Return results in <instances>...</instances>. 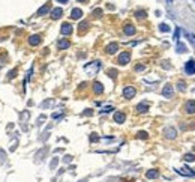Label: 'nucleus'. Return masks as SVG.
<instances>
[{
    "label": "nucleus",
    "mask_w": 195,
    "mask_h": 182,
    "mask_svg": "<svg viewBox=\"0 0 195 182\" xmlns=\"http://www.w3.org/2000/svg\"><path fill=\"white\" fill-rule=\"evenodd\" d=\"M129 60H131V54H129V51H123V53L119 56V59H117V62H119L120 65H126Z\"/></svg>",
    "instance_id": "7ed1b4c3"
},
{
    "label": "nucleus",
    "mask_w": 195,
    "mask_h": 182,
    "mask_svg": "<svg viewBox=\"0 0 195 182\" xmlns=\"http://www.w3.org/2000/svg\"><path fill=\"white\" fill-rule=\"evenodd\" d=\"M98 139H99V137H98V136H92V137H90V140H92V142H96Z\"/></svg>",
    "instance_id": "c756f323"
},
{
    "label": "nucleus",
    "mask_w": 195,
    "mask_h": 182,
    "mask_svg": "<svg viewBox=\"0 0 195 182\" xmlns=\"http://www.w3.org/2000/svg\"><path fill=\"white\" fill-rule=\"evenodd\" d=\"M138 137H140V139H147L149 136H147L146 131H140V133H138Z\"/></svg>",
    "instance_id": "393cba45"
},
{
    "label": "nucleus",
    "mask_w": 195,
    "mask_h": 182,
    "mask_svg": "<svg viewBox=\"0 0 195 182\" xmlns=\"http://www.w3.org/2000/svg\"><path fill=\"white\" fill-rule=\"evenodd\" d=\"M125 33H126V35H134V33H135V27H134L132 24H126V26H125Z\"/></svg>",
    "instance_id": "6ab92c4d"
},
{
    "label": "nucleus",
    "mask_w": 195,
    "mask_h": 182,
    "mask_svg": "<svg viewBox=\"0 0 195 182\" xmlns=\"http://www.w3.org/2000/svg\"><path fill=\"white\" fill-rule=\"evenodd\" d=\"M185 161H195V155H192V154H186V155H185Z\"/></svg>",
    "instance_id": "4be33fe9"
},
{
    "label": "nucleus",
    "mask_w": 195,
    "mask_h": 182,
    "mask_svg": "<svg viewBox=\"0 0 195 182\" xmlns=\"http://www.w3.org/2000/svg\"><path fill=\"white\" fill-rule=\"evenodd\" d=\"M164 134H165L167 139H176V137H177V131H176L173 127H167V128L164 130Z\"/></svg>",
    "instance_id": "20e7f679"
},
{
    "label": "nucleus",
    "mask_w": 195,
    "mask_h": 182,
    "mask_svg": "<svg viewBox=\"0 0 195 182\" xmlns=\"http://www.w3.org/2000/svg\"><path fill=\"white\" fill-rule=\"evenodd\" d=\"M188 36H189V39H191V42H192V44H195V36H194L192 33H189Z\"/></svg>",
    "instance_id": "cd10ccee"
},
{
    "label": "nucleus",
    "mask_w": 195,
    "mask_h": 182,
    "mask_svg": "<svg viewBox=\"0 0 195 182\" xmlns=\"http://www.w3.org/2000/svg\"><path fill=\"white\" fill-rule=\"evenodd\" d=\"M57 2H60V3H68L69 0H57Z\"/></svg>",
    "instance_id": "7c9ffc66"
},
{
    "label": "nucleus",
    "mask_w": 195,
    "mask_h": 182,
    "mask_svg": "<svg viewBox=\"0 0 195 182\" xmlns=\"http://www.w3.org/2000/svg\"><path fill=\"white\" fill-rule=\"evenodd\" d=\"M78 2H86V0H78Z\"/></svg>",
    "instance_id": "473e14b6"
},
{
    "label": "nucleus",
    "mask_w": 195,
    "mask_h": 182,
    "mask_svg": "<svg viewBox=\"0 0 195 182\" xmlns=\"http://www.w3.org/2000/svg\"><path fill=\"white\" fill-rule=\"evenodd\" d=\"M185 112L189 113V115L195 113V101H188V103L185 104Z\"/></svg>",
    "instance_id": "0eeeda50"
},
{
    "label": "nucleus",
    "mask_w": 195,
    "mask_h": 182,
    "mask_svg": "<svg viewBox=\"0 0 195 182\" xmlns=\"http://www.w3.org/2000/svg\"><path fill=\"white\" fill-rule=\"evenodd\" d=\"M137 110H138L140 113H146V112L149 110V104H147V103H141V104L137 106Z\"/></svg>",
    "instance_id": "f3484780"
},
{
    "label": "nucleus",
    "mask_w": 195,
    "mask_h": 182,
    "mask_svg": "<svg viewBox=\"0 0 195 182\" xmlns=\"http://www.w3.org/2000/svg\"><path fill=\"white\" fill-rule=\"evenodd\" d=\"M62 14H63V11H62L60 8H56V9L51 11V17H53L54 20H59V18L62 17Z\"/></svg>",
    "instance_id": "ddd939ff"
},
{
    "label": "nucleus",
    "mask_w": 195,
    "mask_h": 182,
    "mask_svg": "<svg viewBox=\"0 0 195 182\" xmlns=\"http://www.w3.org/2000/svg\"><path fill=\"white\" fill-rule=\"evenodd\" d=\"M173 94H174L173 86H171V84H167V86L164 87V90H162V95H164L165 98H171V97H173Z\"/></svg>",
    "instance_id": "423d86ee"
},
{
    "label": "nucleus",
    "mask_w": 195,
    "mask_h": 182,
    "mask_svg": "<svg viewBox=\"0 0 195 182\" xmlns=\"http://www.w3.org/2000/svg\"><path fill=\"white\" fill-rule=\"evenodd\" d=\"M135 94H137V90H135L132 86H126V87L123 89V97H125L126 100L134 98V97H135Z\"/></svg>",
    "instance_id": "f257e3e1"
},
{
    "label": "nucleus",
    "mask_w": 195,
    "mask_h": 182,
    "mask_svg": "<svg viewBox=\"0 0 195 182\" xmlns=\"http://www.w3.org/2000/svg\"><path fill=\"white\" fill-rule=\"evenodd\" d=\"M159 30H161V32H164V33H167V32H170V26L162 23V24H159Z\"/></svg>",
    "instance_id": "412c9836"
},
{
    "label": "nucleus",
    "mask_w": 195,
    "mask_h": 182,
    "mask_svg": "<svg viewBox=\"0 0 195 182\" xmlns=\"http://www.w3.org/2000/svg\"><path fill=\"white\" fill-rule=\"evenodd\" d=\"M177 172H179L180 175H185V176H192V178L195 176V172H192L191 169H186V167H185V169H180V170H177Z\"/></svg>",
    "instance_id": "2eb2a0df"
},
{
    "label": "nucleus",
    "mask_w": 195,
    "mask_h": 182,
    "mask_svg": "<svg viewBox=\"0 0 195 182\" xmlns=\"http://www.w3.org/2000/svg\"><path fill=\"white\" fill-rule=\"evenodd\" d=\"M99 66H101V63L96 60V62H93V65H86L84 69L87 72H90V74H96V71H98V68H99Z\"/></svg>",
    "instance_id": "39448f33"
},
{
    "label": "nucleus",
    "mask_w": 195,
    "mask_h": 182,
    "mask_svg": "<svg viewBox=\"0 0 195 182\" xmlns=\"http://www.w3.org/2000/svg\"><path fill=\"white\" fill-rule=\"evenodd\" d=\"M179 35H180V29H176V32H174V41L179 44Z\"/></svg>",
    "instance_id": "b1692460"
},
{
    "label": "nucleus",
    "mask_w": 195,
    "mask_h": 182,
    "mask_svg": "<svg viewBox=\"0 0 195 182\" xmlns=\"http://www.w3.org/2000/svg\"><path fill=\"white\" fill-rule=\"evenodd\" d=\"M179 89H180V90H185V83H183V81L179 83Z\"/></svg>",
    "instance_id": "c85d7f7f"
},
{
    "label": "nucleus",
    "mask_w": 195,
    "mask_h": 182,
    "mask_svg": "<svg viewBox=\"0 0 195 182\" xmlns=\"http://www.w3.org/2000/svg\"><path fill=\"white\" fill-rule=\"evenodd\" d=\"M57 47H59V50H65V48L69 47V41H68V39H60V41L57 42Z\"/></svg>",
    "instance_id": "dca6fc26"
},
{
    "label": "nucleus",
    "mask_w": 195,
    "mask_h": 182,
    "mask_svg": "<svg viewBox=\"0 0 195 182\" xmlns=\"http://www.w3.org/2000/svg\"><path fill=\"white\" fill-rule=\"evenodd\" d=\"M146 176H147L149 179H155V178H158V176H159V172H158V170H155V169H152V170H149V172L146 173Z\"/></svg>",
    "instance_id": "a211bd4d"
},
{
    "label": "nucleus",
    "mask_w": 195,
    "mask_h": 182,
    "mask_svg": "<svg viewBox=\"0 0 195 182\" xmlns=\"http://www.w3.org/2000/svg\"><path fill=\"white\" fill-rule=\"evenodd\" d=\"M105 50H107V53H108V54H114V53L119 50V45H117L116 42H111V44H108V45H107V48H105Z\"/></svg>",
    "instance_id": "1a4fd4ad"
},
{
    "label": "nucleus",
    "mask_w": 195,
    "mask_h": 182,
    "mask_svg": "<svg viewBox=\"0 0 195 182\" xmlns=\"http://www.w3.org/2000/svg\"><path fill=\"white\" fill-rule=\"evenodd\" d=\"M93 90H95V94H102V92H104V86H102V83L95 81V83H93Z\"/></svg>",
    "instance_id": "9d476101"
},
{
    "label": "nucleus",
    "mask_w": 195,
    "mask_h": 182,
    "mask_svg": "<svg viewBox=\"0 0 195 182\" xmlns=\"http://www.w3.org/2000/svg\"><path fill=\"white\" fill-rule=\"evenodd\" d=\"M125 119H126L125 113H120V112H117V113L114 115V122H117V124H123V122H125Z\"/></svg>",
    "instance_id": "9b49d317"
},
{
    "label": "nucleus",
    "mask_w": 195,
    "mask_h": 182,
    "mask_svg": "<svg viewBox=\"0 0 195 182\" xmlns=\"http://www.w3.org/2000/svg\"><path fill=\"white\" fill-rule=\"evenodd\" d=\"M167 2H168V3H171V2H173V0H167Z\"/></svg>",
    "instance_id": "2f4dec72"
},
{
    "label": "nucleus",
    "mask_w": 195,
    "mask_h": 182,
    "mask_svg": "<svg viewBox=\"0 0 195 182\" xmlns=\"http://www.w3.org/2000/svg\"><path fill=\"white\" fill-rule=\"evenodd\" d=\"M60 32H62L63 35H71V33H72V26H71L69 23H63L62 27H60Z\"/></svg>",
    "instance_id": "6e6552de"
},
{
    "label": "nucleus",
    "mask_w": 195,
    "mask_h": 182,
    "mask_svg": "<svg viewBox=\"0 0 195 182\" xmlns=\"http://www.w3.org/2000/svg\"><path fill=\"white\" fill-rule=\"evenodd\" d=\"M39 42H41V36H38V35H32L29 38V44L30 45H38Z\"/></svg>",
    "instance_id": "4468645a"
},
{
    "label": "nucleus",
    "mask_w": 195,
    "mask_h": 182,
    "mask_svg": "<svg viewBox=\"0 0 195 182\" xmlns=\"http://www.w3.org/2000/svg\"><path fill=\"white\" fill-rule=\"evenodd\" d=\"M71 17H72L74 20H78V18H81V17H83V11H81V9H78V8H75V9H72Z\"/></svg>",
    "instance_id": "f8f14e48"
},
{
    "label": "nucleus",
    "mask_w": 195,
    "mask_h": 182,
    "mask_svg": "<svg viewBox=\"0 0 195 182\" xmlns=\"http://www.w3.org/2000/svg\"><path fill=\"white\" fill-rule=\"evenodd\" d=\"M111 110H113V107H111V106H108V107H105V109H102L101 112H102V113H108V112H111Z\"/></svg>",
    "instance_id": "bb28decb"
},
{
    "label": "nucleus",
    "mask_w": 195,
    "mask_h": 182,
    "mask_svg": "<svg viewBox=\"0 0 195 182\" xmlns=\"http://www.w3.org/2000/svg\"><path fill=\"white\" fill-rule=\"evenodd\" d=\"M185 51H186V50H185V45L179 42V53H185Z\"/></svg>",
    "instance_id": "a878e982"
},
{
    "label": "nucleus",
    "mask_w": 195,
    "mask_h": 182,
    "mask_svg": "<svg viewBox=\"0 0 195 182\" xmlns=\"http://www.w3.org/2000/svg\"><path fill=\"white\" fill-rule=\"evenodd\" d=\"M135 17H137V18H144V17H146V12H144V11H137V12H135Z\"/></svg>",
    "instance_id": "5701e85b"
},
{
    "label": "nucleus",
    "mask_w": 195,
    "mask_h": 182,
    "mask_svg": "<svg viewBox=\"0 0 195 182\" xmlns=\"http://www.w3.org/2000/svg\"><path fill=\"white\" fill-rule=\"evenodd\" d=\"M50 11V5H45V6H42L39 11H38V15H44V14H47Z\"/></svg>",
    "instance_id": "aec40b11"
},
{
    "label": "nucleus",
    "mask_w": 195,
    "mask_h": 182,
    "mask_svg": "<svg viewBox=\"0 0 195 182\" xmlns=\"http://www.w3.org/2000/svg\"><path fill=\"white\" fill-rule=\"evenodd\" d=\"M185 71H186L188 75L195 74V60H194V59H191V60L186 62V65H185Z\"/></svg>",
    "instance_id": "f03ea898"
}]
</instances>
